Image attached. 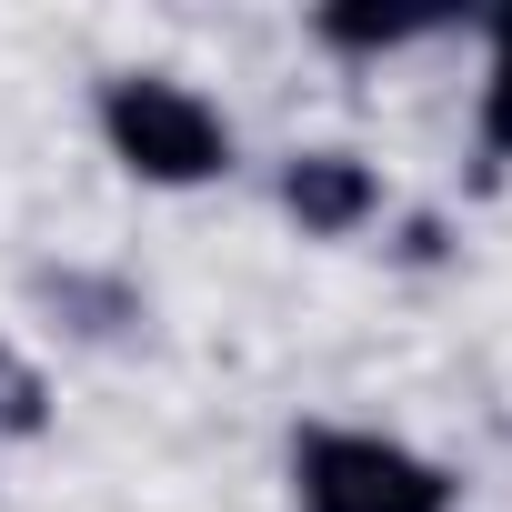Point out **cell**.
<instances>
[{
	"label": "cell",
	"mask_w": 512,
	"mask_h": 512,
	"mask_svg": "<svg viewBox=\"0 0 512 512\" xmlns=\"http://www.w3.org/2000/svg\"><path fill=\"white\" fill-rule=\"evenodd\" d=\"M91 131H101V151H111L141 191H211V181H231V161H241L221 101L191 91V81H171V71H111V81L91 91Z\"/></svg>",
	"instance_id": "6da1fadb"
},
{
	"label": "cell",
	"mask_w": 512,
	"mask_h": 512,
	"mask_svg": "<svg viewBox=\"0 0 512 512\" xmlns=\"http://www.w3.org/2000/svg\"><path fill=\"white\" fill-rule=\"evenodd\" d=\"M292 502L302 512H452L462 482L392 442V432H362V422H302L292 432Z\"/></svg>",
	"instance_id": "7a4b0ae2"
},
{
	"label": "cell",
	"mask_w": 512,
	"mask_h": 512,
	"mask_svg": "<svg viewBox=\"0 0 512 512\" xmlns=\"http://www.w3.org/2000/svg\"><path fill=\"white\" fill-rule=\"evenodd\" d=\"M272 201H282V221L302 241H352V231L382 221V171L362 151H292L282 181H272Z\"/></svg>",
	"instance_id": "3957f363"
},
{
	"label": "cell",
	"mask_w": 512,
	"mask_h": 512,
	"mask_svg": "<svg viewBox=\"0 0 512 512\" xmlns=\"http://www.w3.org/2000/svg\"><path fill=\"white\" fill-rule=\"evenodd\" d=\"M472 131H482V161L512 171V0L482 21V111H472Z\"/></svg>",
	"instance_id": "277c9868"
},
{
	"label": "cell",
	"mask_w": 512,
	"mask_h": 512,
	"mask_svg": "<svg viewBox=\"0 0 512 512\" xmlns=\"http://www.w3.org/2000/svg\"><path fill=\"white\" fill-rule=\"evenodd\" d=\"M432 31H452V21H442V11H412V21H392V11H322V21H312L322 51H412V41H432Z\"/></svg>",
	"instance_id": "5b68a950"
},
{
	"label": "cell",
	"mask_w": 512,
	"mask_h": 512,
	"mask_svg": "<svg viewBox=\"0 0 512 512\" xmlns=\"http://www.w3.org/2000/svg\"><path fill=\"white\" fill-rule=\"evenodd\" d=\"M51 432V382L21 342H0V442H41Z\"/></svg>",
	"instance_id": "8992f818"
}]
</instances>
